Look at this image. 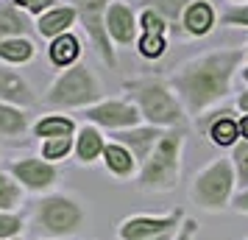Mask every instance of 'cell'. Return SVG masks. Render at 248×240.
<instances>
[{"instance_id":"6da1fadb","label":"cell","mask_w":248,"mask_h":240,"mask_svg":"<svg viewBox=\"0 0 248 240\" xmlns=\"http://www.w3.org/2000/svg\"><path fill=\"white\" fill-rule=\"evenodd\" d=\"M243 64L246 48H215L184 59L179 67H173L170 87L184 103V112L201 120L206 109H212L232 92L234 76L243 70Z\"/></svg>"},{"instance_id":"7a4b0ae2","label":"cell","mask_w":248,"mask_h":240,"mask_svg":"<svg viewBox=\"0 0 248 240\" xmlns=\"http://www.w3.org/2000/svg\"><path fill=\"white\" fill-rule=\"evenodd\" d=\"M128 101L137 103L142 120L156 128H179L184 123V103L179 101L170 81L162 79H134L125 84Z\"/></svg>"},{"instance_id":"3957f363","label":"cell","mask_w":248,"mask_h":240,"mask_svg":"<svg viewBox=\"0 0 248 240\" xmlns=\"http://www.w3.org/2000/svg\"><path fill=\"white\" fill-rule=\"evenodd\" d=\"M101 101V81L84 62L62 70L45 92V106H50V109H87V106H95Z\"/></svg>"},{"instance_id":"277c9868","label":"cell","mask_w":248,"mask_h":240,"mask_svg":"<svg viewBox=\"0 0 248 240\" xmlns=\"http://www.w3.org/2000/svg\"><path fill=\"white\" fill-rule=\"evenodd\" d=\"M181 154H184V131L168 128L140 171V187L148 193L173 190L181 179Z\"/></svg>"},{"instance_id":"5b68a950","label":"cell","mask_w":248,"mask_h":240,"mask_svg":"<svg viewBox=\"0 0 248 240\" xmlns=\"http://www.w3.org/2000/svg\"><path fill=\"white\" fill-rule=\"evenodd\" d=\"M234 184H237L234 165H232V160L220 157V160H212L203 171L195 173L190 195L201 209H206V212H220V209H226V207L232 204Z\"/></svg>"},{"instance_id":"8992f818","label":"cell","mask_w":248,"mask_h":240,"mask_svg":"<svg viewBox=\"0 0 248 240\" xmlns=\"http://www.w3.org/2000/svg\"><path fill=\"white\" fill-rule=\"evenodd\" d=\"M36 226L47 238H73L84 226V207L70 195H45L36 204Z\"/></svg>"},{"instance_id":"52a82bcc","label":"cell","mask_w":248,"mask_h":240,"mask_svg":"<svg viewBox=\"0 0 248 240\" xmlns=\"http://www.w3.org/2000/svg\"><path fill=\"white\" fill-rule=\"evenodd\" d=\"M70 6L78 12V23L84 28L87 39L92 42V48L98 50V56L103 59V64L117 67V53H114V42L109 31H106V14L112 0H67Z\"/></svg>"},{"instance_id":"ba28073f","label":"cell","mask_w":248,"mask_h":240,"mask_svg":"<svg viewBox=\"0 0 248 240\" xmlns=\"http://www.w3.org/2000/svg\"><path fill=\"white\" fill-rule=\"evenodd\" d=\"M84 120L106 131H125L142 123V112L137 109L134 101H123V98H103L95 106L84 109Z\"/></svg>"},{"instance_id":"9c48e42d","label":"cell","mask_w":248,"mask_h":240,"mask_svg":"<svg viewBox=\"0 0 248 240\" xmlns=\"http://www.w3.org/2000/svg\"><path fill=\"white\" fill-rule=\"evenodd\" d=\"M184 224V212H168V215H137V218H125L120 229H117V240H151L159 238L170 229H179Z\"/></svg>"},{"instance_id":"30bf717a","label":"cell","mask_w":248,"mask_h":240,"mask_svg":"<svg viewBox=\"0 0 248 240\" xmlns=\"http://www.w3.org/2000/svg\"><path fill=\"white\" fill-rule=\"evenodd\" d=\"M140 39H137V50L142 59H162L168 50V34L170 25L165 17H159L154 9H140Z\"/></svg>"},{"instance_id":"8fae6325","label":"cell","mask_w":248,"mask_h":240,"mask_svg":"<svg viewBox=\"0 0 248 240\" xmlns=\"http://www.w3.org/2000/svg\"><path fill=\"white\" fill-rule=\"evenodd\" d=\"M9 171L14 173V179L23 184L25 190H34L42 193L47 187H53L59 179V168L56 162H47L42 157H23V160H14L9 165Z\"/></svg>"},{"instance_id":"7c38bea8","label":"cell","mask_w":248,"mask_h":240,"mask_svg":"<svg viewBox=\"0 0 248 240\" xmlns=\"http://www.w3.org/2000/svg\"><path fill=\"white\" fill-rule=\"evenodd\" d=\"M106 31L114 45H134L140 39V14L128 0H112L106 14Z\"/></svg>"},{"instance_id":"4fadbf2b","label":"cell","mask_w":248,"mask_h":240,"mask_svg":"<svg viewBox=\"0 0 248 240\" xmlns=\"http://www.w3.org/2000/svg\"><path fill=\"white\" fill-rule=\"evenodd\" d=\"M165 131L168 128H156V126H148L145 123V126H134V128H125V131H112V143L125 145V148L134 154V160L140 165H145Z\"/></svg>"},{"instance_id":"5bb4252c","label":"cell","mask_w":248,"mask_h":240,"mask_svg":"<svg viewBox=\"0 0 248 240\" xmlns=\"http://www.w3.org/2000/svg\"><path fill=\"white\" fill-rule=\"evenodd\" d=\"M201 128L206 131V137L212 140L215 145L220 148H234L240 143V117H234L232 109H220V112H212V117L206 120H198Z\"/></svg>"},{"instance_id":"9a60e30c","label":"cell","mask_w":248,"mask_h":240,"mask_svg":"<svg viewBox=\"0 0 248 240\" xmlns=\"http://www.w3.org/2000/svg\"><path fill=\"white\" fill-rule=\"evenodd\" d=\"M76 23H78V12L70 3H56L53 9L36 17V34L42 39H56V36L67 34Z\"/></svg>"},{"instance_id":"2e32d148","label":"cell","mask_w":248,"mask_h":240,"mask_svg":"<svg viewBox=\"0 0 248 240\" xmlns=\"http://www.w3.org/2000/svg\"><path fill=\"white\" fill-rule=\"evenodd\" d=\"M217 23V12L209 0H192L181 17V31L187 36H206Z\"/></svg>"},{"instance_id":"e0dca14e","label":"cell","mask_w":248,"mask_h":240,"mask_svg":"<svg viewBox=\"0 0 248 240\" xmlns=\"http://www.w3.org/2000/svg\"><path fill=\"white\" fill-rule=\"evenodd\" d=\"M0 101L28 109V106H34V103H36V98H34L31 84H28L20 73L0 67Z\"/></svg>"},{"instance_id":"ac0fdd59","label":"cell","mask_w":248,"mask_h":240,"mask_svg":"<svg viewBox=\"0 0 248 240\" xmlns=\"http://www.w3.org/2000/svg\"><path fill=\"white\" fill-rule=\"evenodd\" d=\"M103 151H106V137L98 126L84 123L76 134V157L81 165H92L95 160H101Z\"/></svg>"},{"instance_id":"d6986e66","label":"cell","mask_w":248,"mask_h":240,"mask_svg":"<svg viewBox=\"0 0 248 240\" xmlns=\"http://www.w3.org/2000/svg\"><path fill=\"white\" fill-rule=\"evenodd\" d=\"M34 28H36V23H31V14L17 9L14 3L0 6V42L12 39V36H28Z\"/></svg>"},{"instance_id":"ffe728a7","label":"cell","mask_w":248,"mask_h":240,"mask_svg":"<svg viewBox=\"0 0 248 240\" xmlns=\"http://www.w3.org/2000/svg\"><path fill=\"white\" fill-rule=\"evenodd\" d=\"M47 56H50V62H53L56 67H62V70L78 64V62H81V39L73 34V31L56 36V39H50Z\"/></svg>"},{"instance_id":"44dd1931","label":"cell","mask_w":248,"mask_h":240,"mask_svg":"<svg viewBox=\"0 0 248 240\" xmlns=\"http://www.w3.org/2000/svg\"><path fill=\"white\" fill-rule=\"evenodd\" d=\"M137 3H140V9H154L159 17H165V23L170 25V34H184L181 17L192 0H137Z\"/></svg>"},{"instance_id":"7402d4cb","label":"cell","mask_w":248,"mask_h":240,"mask_svg":"<svg viewBox=\"0 0 248 240\" xmlns=\"http://www.w3.org/2000/svg\"><path fill=\"white\" fill-rule=\"evenodd\" d=\"M103 165H106V171H109V173L125 179V176H131V173L137 171V165H140V162L134 160V154L125 148V145L109 140V143H106V151H103Z\"/></svg>"},{"instance_id":"603a6c76","label":"cell","mask_w":248,"mask_h":240,"mask_svg":"<svg viewBox=\"0 0 248 240\" xmlns=\"http://www.w3.org/2000/svg\"><path fill=\"white\" fill-rule=\"evenodd\" d=\"M36 56V45L31 36H12L0 42V62L3 64H28Z\"/></svg>"},{"instance_id":"cb8c5ba5","label":"cell","mask_w":248,"mask_h":240,"mask_svg":"<svg viewBox=\"0 0 248 240\" xmlns=\"http://www.w3.org/2000/svg\"><path fill=\"white\" fill-rule=\"evenodd\" d=\"M34 134L36 137H76L78 134V126H76V120L67 117V114H47L42 120H36L34 123Z\"/></svg>"},{"instance_id":"d4e9b609","label":"cell","mask_w":248,"mask_h":240,"mask_svg":"<svg viewBox=\"0 0 248 240\" xmlns=\"http://www.w3.org/2000/svg\"><path fill=\"white\" fill-rule=\"evenodd\" d=\"M28 112L23 106H14V103H3L0 101V134L3 137H23L28 131Z\"/></svg>"},{"instance_id":"484cf974","label":"cell","mask_w":248,"mask_h":240,"mask_svg":"<svg viewBox=\"0 0 248 240\" xmlns=\"http://www.w3.org/2000/svg\"><path fill=\"white\" fill-rule=\"evenodd\" d=\"M23 184L14 179L12 171L0 168V212H14L23 204Z\"/></svg>"},{"instance_id":"4316f807","label":"cell","mask_w":248,"mask_h":240,"mask_svg":"<svg viewBox=\"0 0 248 240\" xmlns=\"http://www.w3.org/2000/svg\"><path fill=\"white\" fill-rule=\"evenodd\" d=\"M70 151H76V137H47V140H42V160H47V162L64 160Z\"/></svg>"},{"instance_id":"83f0119b","label":"cell","mask_w":248,"mask_h":240,"mask_svg":"<svg viewBox=\"0 0 248 240\" xmlns=\"http://www.w3.org/2000/svg\"><path fill=\"white\" fill-rule=\"evenodd\" d=\"M232 165H234L237 173V184L240 190H248V140H240L234 148H232Z\"/></svg>"},{"instance_id":"f1b7e54d","label":"cell","mask_w":248,"mask_h":240,"mask_svg":"<svg viewBox=\"0 0 248 240\" xmlns=\"http://www.w3.org/2000/svg\"><path fill=\"white\" fill-rule=\"evenodd\" d=\"M23 232V218L14 212H0V240H14Z\"/></svg>"},{"instance_id":"f546056e","label":"cell","mask_w":248,"mask_h":240,"mask_svg":"<svg viewBox=\"0 0 248 240\" xmlns=\"http://www.w3.org/2000/svg\"><path fill=\"white\" fill-rule=\"evenodd\" d=\"M220 23L232 25V28H248V3H243V6H229L220 14Z\"/></svg>"},{"instance_id":"4dcf8cb0","label":"cell","mask_w":248,"mask_h":240,"mask_svg":"<svg viewBox=\"0 0 248 240\" xmlns=\"http://www.w3.org/2000/svg\"><path fill=\"white\" fill-rule=\"evenodd\" d=\"M9 3H14L17 9H23L25 14H34V17H39V14H45L47 9L56 6V0H9Z\"/></svg>"},{"instance_id":"1f68e13d","label":"cell","mask_w":248,"mask_h":240,"mask_svg":"<svg viewBox=\"0 0 248 240\" xmlns=\"http://www.w3.org/2000/svg\"><path fill=\"white\" fill-rule=\"evenodd\" d=\"M195 232H198V224H195L192 218H184V224H181L176 240H192V238H195Z\"/></svg>"},{"instance_id":"d6a6232c","label":"cell","mask_w":248,"mask_h":240,"mask_svg":"<svg viewBox=\"0 0 248 240\" xmlns=\"http://www.w3.org/2000/svg\"><path fill=\"white\" fill-rule=\"evenodd\" d=\"M232 207L237 212H248V190H240V193L232 198Z\"/></svg>"},{"instance_id":"836d02e7","label":"cell","mask_w":248,"mask_h":240,"mask_svg":"<svg viewBox=\"0 0 248 240\" xmlns=\"http://www.w3.org/2000/svg\"><path fill=\"white\" fill-rule=\"evenodd\" d=\"M237 109L243 114H248V90H243L240 95H237Z\"/></svg>"},{"instance_id":"e575fe53","label":"cell","mask_w":248,"mask_h":240,"mask_svg":"<svg viewBox=\"0 0 248 240\" xmlns=\"http://www.w3.org/2000/svg\"><path fill=\"white\" fill-rule=\"evenodd\" d=\"M240 137L248 140V114H243V117H240Z\"/></svg>"},{"instance_id":"d590c367","label":"cell","mask_w":248,"mask_h":240,"mask_svg":"<svg viewBox=\"0 0 248 240\" xmlns=\"http://www.w3.org/2000/svg\"><path fill=\"white\" fill-rule=\"evenodd\" d=\"M181 229V226H179ZM179 229H170V232H165V235H159V238H151V240H176V235H179Z\"/></svg>"},{"instance_id":"8d00e7d4","label":"cell","mask_w":248,"mask_h":240,"mask_svg":"<svg viewBox=\"0 0 248 240\" xmlns=\"http://www.w3.org/2000/svg\"><path fill=\"white\" fill-rule=\"evenodd\" d=\"M240 73H243V79L248 81V45H246V64H243V70H240Z\"/></svg>"},{"instance_id":"74e56055","label":"cell","mask_w":248,"mask_h":240,"mask_svg":"<svg viewBox=\"0 0 248 240\" xmlns=\"http://www.w3.org/2000/svg\"><path fill=\"white\" fill-rule=\"evenodd\" d=\"M243 3H248V0H232V6H243Z\"/></svg>"},{"instance_id":"f35d334b","label":"cell","mask_w":248,"mask_h":240,"mask_svg":"<svg viewBox=\"0 0 248 240\" xmlns=\"http://www.w3.org/2000/svg\"><path fill=\"white\" fill-rule=\"evenodd\" d=\"M246 240H248V238H246Z\"/></svg>"}]
</instances>
